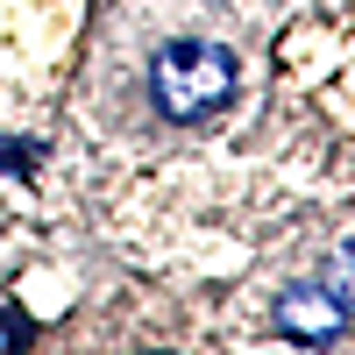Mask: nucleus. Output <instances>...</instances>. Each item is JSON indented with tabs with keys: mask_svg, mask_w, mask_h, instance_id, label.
Wrapping results in <instances>:
<instances>
[{
	"mask_svg": "<svg viewBox=\"0 0 355 355\" xmlns=\"http://www.w3.org/2000/svg\"><path fill=\"white\" fill-rule=\"evenodd\" d=\"M227 93H234V57H227L220 43L178 36V43L157 50V64H150V100L171 114V121H199V114H214Z\"/></svg>",
	"mask_w": 355,
	"mask_h": 355,
	"instance_id": "obj_1",
	"label": "nucleus"
},
{
	"mask_svg": "<svg viewBox=\"0 0 355 355\" xmlns=\"http://www.w3.org/2000/svg\"><path fill=\"white\" fill-rule=\"evenodd\" d=\"M341 320H348V306L334 299L327 284H291L284 299H277V327H284L291 341H334Z\"/></svg>",
	"mask_w": 355,
	"mask_h": 355,
	"instance_id": "obj_2",
	"label": "nucleus"
},
{
	"mask_svg": "<svg viewBox=\"0 0 355 355\" xmlns=\"http://www.w3.org/2000/svg\"><path fill=\"white\" fill-rule=\"evenodd\" d=\"M327 291H334V299L355 313V249H341V256L327 263Z\"/></svg>",
	"mask_w": 355,
	"mask_h": 355,
	"instance_id": "obj_3",
	"label": "nucleus"
},
{
	"mask_svg": "<svg viewBox=\"0 0 355 355\" xmlns=\"http://www.w3.org/2000/svg\"><path fill=\"white\" fill-rule=\"evenodd\" d=\"M0 355H21V320H15V306H0Z\"/></svg>",
	"mask_w": 355,
	"mask_h": 355,
	"instance_id": "obj_4",
	"label": "nucleus"
}]
</instances>
